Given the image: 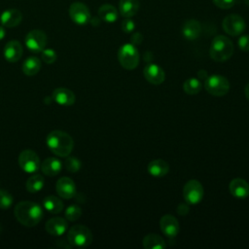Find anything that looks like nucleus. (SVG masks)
<instances>
[{"instance_id": "obj_33", "label": "nucleus", "mask_w": 249, "mask_h": 249, "mask_svg": "<svg viewBox=\"0 0 249 249\" xmlns=\"http://www.w3.org/2000/svg\"><path fill=\"white\" fill-rule=\"evenodd\" d=\"M41 57L44 62L52 64L56 60V53L52 49H44L41 52Z\"/></svg>"}, {"instance_id": "obj_34", "label": "nucleus", "mask_w": 249, "mask_h": 249, "mask_svg": "<svg viewBox=\"0 0 249 249\" xmlns=\"http://www.w3.org/2000/svg\"><path fill=\"white\" fill-rule=\"evenodd\" d=\"M134 28H135V23L130 18H125V19L123 20L122 29L124 33H130L134 30Z\"/></svg>"}, {"instance_id": "obj_43", "label": "nucleus", "mask_w": 249, "mask_h": 249, "mask_svg": "<svg viewBox=\"0 0 249 249\" xmlns=\"http://www.w3.org/2000/svg\"><path fill=\"white\" fill-rule=\"evenodd\" d=\"M1 231H2V227H1V224H0V232H1Z\"/></svg>"}, {"instance_id": "obj_3", "label": "nucleus", "mask_w": 249, "mask_h": 249, "mask_svg": "<svg viewBox=\"0 0 249 249\" xmlns=\"http://www.w3.org/2000/svg\"><path fill=\"white\" fill-rule=\"evenodd\" d=\"M209 53L211 58L215 61H226L233 53L232 42L226 36L218 35L211 42Z\"/></svg>"}, {"instance_id": "obj_7", "label": "nucleus", "mask_w": 249, "mask_h": 249, "mask_svg": "<svg viewBox=\"0 0 249 249\" xmlns=\"http://www.w3.org/2000/svg\"><path fill=\"white\" fill-rule=\"evenodd\" d=\"M18 164L26 173H35L41 166L38 155L32 150H23L18 156Z\"/></svg>"}, {"instance_id": "obj_4", "label": "nucleus", "mask_w": 249, "mask_h": 249, "mask_svg": "<svg viewBox=\"0 0 249 249\" xmlns=\"http://www.w3.org/2000/svg\"><path fill=\"white\" fill-rule=\"evenodd\" d=\"M67 240L73 247H87L92 241V234L86 226L75 225L68 230Z\"/></svg>"}, {"instance_id": "obj_38", "label": "nucleus", "mask_w": 249, "mask_h": 249, "mask_svg": "<svg viewBox=\"0 0 249 249\" xmlns=\"http://www.w3.org/2000/svg\"><path fill=\"white\" fill-rule=\"evenodd\" d=\"M188 211H189V207L187 204H185V203L179 204V206L177 208V212L179 215H186L188 213Z\"/></svg>"}, {"instance_id": "obj_22", "label": "nucleus", "mask_w": 249, "mask_h": 249, "mask_svg": "<svg viewBox=\"0 0 249 249\" xmlns=\"http://www.w3.org/2000/svg\"><path fill=\"white\" fill-rule=\"evenodd\" d=\"M169 171L168 163L163 160H154L148 164V172L154 177H162Z\"/></svg>"}, {"instance_id": "obj_32", "label": "nucleus", "mask_w": 249, "mask_h": 249, "mask_svg": "<svg viewBox=\"0 0 249 249\" xmlns=\"http://www.w3.org/2000/svg\"><path fill=\"white\" fill-rule=\"evenodd\" d=\"M14 198L13 196L5 191V190H0V208L1 209H8L11 207L13 204Z\"/></svg>"}, {"instance_id": "obj_10", "label": "nucleus", "mask_w": 249, "mask_h": 249, "mask_svg": "<svg viewBox=\"0 0 249 249\" xmlns=\"http://www.w3.org/2000/svg\"><path fill=\"white\" fill-rule=\"evenodd\" d=\"M223 29L226 33L231 36H237L240 35L246 27L244 19L235 14H231L227 16L222 22Z\"/></svg>"}, {"instance_id": "obj_26", "label": "nucleus", "mask_w": 249, "mask_h": 249, "mask_svg": "<svg viewBox=\"0 0 249 249\" xmlns=\"http://www.w3.org/2000/svg\"><path fill=\"white\" fill-rule=\"evenodd\" d=\"M41 68V61L36 56H29L27 57L21 66L22 72L27 76H34L36 75Z\"/></svg>"}, {"instance_id": "obj_11", "label": "nucleus", "mask_w": 249, "mask_h": 249, "mask_svg": "<svg viewBox=\"0 0 249 249\" xmlns=\"http://www.w3.org/2000/svg\"><path fill=\"white\" fill-rule=\"evenodd\" d=\"M69 17L76 24L85 25L90 20L89 8L82 2H74L69 7Z\"/></svg>"}, {"instance_id": "obj_2", "label": "nucleus", "mask_w": 249, "mask_h": 249, "mask_svg": "<svg viewBox=\"0 0 249 249\" xmlns=\"http://www.w3.org/2000/svg\"><path fill=\"white\" fill-rule=\"evenodd\" d=\"M46 144L53 154L66 158L70 155L74 147L73 138L62 130H53L46 138Z\"/></svg>"}, {"instance_id": "obj_41", "label": "nucleus", "mask_w": 249, "mask_h": 249, "mask_svg": "<svg viewBox=\"0 0 249 249\" xmlns=\"http://www.w3.org/2000/svg\"><path fill=\"white\" fill-rule=\"evenodd\" d=\"M244 92H245V96L247 97V99L249 100V83L246 85L245 89H244Z\"/></svg>"}, {"instance_id": "obj_17", "label": "nucleus", "mask_w": 249, "mask_h": 249, "mask_svg": "<svg viewBox=\"0 0 249 249\" xmlns=\"http://www.w3.org/2000/svg\"><path fill=\"white\" fill-rule=\"evenodd\" d=\"M22 19V14L18 9H8L5 10L0 16V21L5 27H15L18 26Z\"/></svg>"}, {"instance_id": "obj_5", "label": "nucleus", "mask_w": 249, "mask_h": 249, "mask_svg": "<svg viewBox=\"0 0 249 249\" xmlns=\"http://www.w3.org/2000/svg\"><path fill=\"white\" fill-rule=\"evenodd\" d=\"M118 59L124 69L133 70L139 63L138 50L132 44H124L119 49Z\"/></svg>"}, {"instance_id": "obj_16", "label": "nucleus", "mask_w": 249, "mask_h": 249, "mask_svg": "<svg viewBox=\"0 0 249 249\" xmlns=\"http://www.w3.org/2000/svg\"><path fill=\"white\" fill-rule=\"evenodd\" d=\"M4 57L9 62H17L22 55V46L18 41H9L4 47Z\"/></svg>"}, {"instance_id": "obj_36", "label": "nucleus", "mask_w": 249, "mask_h": 249, "mask_svg": "<svg viewBox=\"0 0 249 249\" xmlns=\"http://www.w3.org/2000/svg\"><path fill=\"white\" fill-rule=\"evenodd\" d=\"M238 47L243 52H249V35H242L238 39Z\"/></svg>"}, {"instance_id": "obj_19", "label": "nucleus", "mask_w": 249, "mask_h": 249, "mask_svg": "<svg viewBox=\"0 0 249 249\" xmlns=\"http://www.w3.org/2000/svg\"><path fill=\"white\" fill-rule=\"evenodd\" d=\"M231 194L237 198H245L249 196V184L241 178H234L229 185Z\"/></svg>"}, {"instance_id": "obj_8", "label": "nucleus", "mask_w": 249, "mask_h": 249, "mask_svg": "<svg viewBox=\"0 0 249 249\" xmlns=\"http://www.w3.org/2000/svg\"><path fill=\"white\" fill-rule=\"evenodd\" d=\"M183 196L187 203L196 204L203 197V187L197 180H190L183 188Z\"/></svg>"}, {"instance_id": "obj_25", "label": "nucleus", "mask_w": 249, "mask_h": 249, "mask_svg": "<svg viewBox=\"0 0 249 249\" xmlns=\"http://www.w3.org/2000/svg\"><path fill=\"white\" fill-rule=\"evenodd\" d=\"M117 9L110 4H103L98 9V17L106 22H114L118 19Z\"/></svg>"}, {"instance_id": "obj_23", "label": "nucleus", "mask_w": 249, "mask_h": 249, "mask_svg": "<svg viewBox=\"0 0 249 249\" xmlns=\"http://www.w3.org/2000/svg\"><path fill=\"white\" fill-rule=\"evenodd\" d=\"M139 5V0H120L119 12L124 18H131L138 12Z\"/></svg>"}, {"instance_id": "obj_13", "label": "nucleus", "mask_w": 249, "mask_h": 249, "mask_svg": "<svg viewBox=\"0 0 249 249\" xmlns=\"http://www.w3.org/2000/svg\"><path fill=\"white\" fill-rule=\"evenodd\" d=\"M145 79L153 85H160L165 79V73L163 69L154 63H150L145 66L143 70Z\"/></svg>"}, {"instance_id": "obj_40", "label": "nucleus", "mask_w": 249, "mask_h": 249, "mask_svg": "<svg viewBox=\"0 0 249 249\" xmlns=\"http://www.w3.org/2000/svg\"><path fill=\"white\" fill-rule=\"evenodd\" d=\"M6 35V31L3 25H0V40H2Z\"/></svg>"}, {"instance_id": "obj_39", "label": "nucleus", "mask_w": 249, "mask_h": 249, "mask_svg": "<svg viewBox=\"0 0 249 249\" xmlns=\"http://www.w3.org/2000/svg\"><path fill=\"white\" fill-rule=\"evenodd\" d=\"M65 242H66V240H57V246H59V247H65V248H71V247H73L71 244H65Z\"/></svg>"}, {"instance_id": "obj_14", "label": "nucleus", "mask_w": 249, "mask_h": 249, "mask_svg": "<svg viewBox=\"0 0 249 249\" xmlns=\"http://www.w3.org/2000/svg\"><path fill=\"white\" fill-rule=\"evenodd\" d=\"M160 227L161 231L168 237H175L180 230L177 219L170 214L163 215L160 218Z\"/></svg>"}, {"instance_id": "obj_35", "label": "nucleus", "mask_w": 249, "mask_h": 249, "mask_svg": "<svg viewBox=\"0 0 249 249\" xmlns=\"http://www.w3.org/2000/svg\"><path fill=\"white\" fill-rule=\"evenodd\" d=\"M214 5L220 9H230L235 4V0H212Z\"/></svg>"}, {"instance_id": "obj_21", "label": "nucleus", "mask_w": 249, "mask_h": 249, "mask_svg": "<svg viewBox=\"0 0 249 249\" xmlns=\"http://www.w3.org/2000/svg\"><path fill=\"white\" fill-rule=\"evenodd\" d=\"M40 168L45 175L53 177V176L57 175L60 172V170L62 168V163L58 159H56L54 157H51V158L46 159L41 163Z\"/></svg>"}, {"instance_id": "obj_9", "label": "nucleus", "mask_w": 249, "mask_h": 249, "mask_svg": "<svg viewBox=\"0 0 249 249\" xmlns=\"http://www.w3.org/2000/svg\"><path fill=\"white\" fill-rule=\"evenodd\" d=\"M25 46L32 53H41L47 45V36L44 31L34 29L25 36Z\"/></svg>"}, {"instance_id": "obj_15", "label": "nucleus", "mask_w": 249, "mask_h": 249, "mask_svg": "<svg viewBox=\"0 0 249 249\" xmlns=\"http://www.w3.org/2000/svg\"><path fill=\"white\" fill-rule=\"evenodd\" d=\"M45 229L49 234L60 236L66 232L68 229V223L64 218L54 217L47 221Z\"/></svg>"}, {"instance_id": "obj_6", "label": "nucleus", "mask_w": 249, "mask_h": 249, "mask_svg": "<svg viewBox=\"0 0 249 249\" xmlns=\"http://www.w3.org/2000/svg\"><path fill=\"white\" fill-rule=\"evenodd\" d=\"M204 88L211 95L223 96L230 90V82L224 76L212 75L206 78Z\"/></svg>"}, {"instance_id": "obj_12", "label": "nucleus", "mask_w": 249, "mask_h": 249, "mask_svg": "<svg viewBox=\"0 0 249 249\" xmlns=\"http://www.w3.org/2000/svg\"><path fill=\"white\" fill-rule=\"evenodd\" d=\"M55 190L57 195L65 199H69L76 195V185L69 177H62L56 181Z\"/></svg>"}, {"instance_id": "obj_29", "label": "nucleus", "mask_w": 249, "mask_h": 249, "mask_svg": "<svg viewBox=\"0 0 249 249\" xmlns=\"http://www.w3.org/2000/svg\"><path fill=\"white\" fill-rule=\"evenodd\" d=\"M201 83L196 78H189L183 84V89L187 94H196L201 90Z\"/></svg>"}, {"instance_id": "obj_31", "label": "nucleus", "mask_w": 249, "mask_h": 249, "mask_svg": "<svg viewBox=\"0 0 249 249\" xmlns=\"http://www.w3.org/2000/svg\"><path fill=\"white\" fill-rule=\"evenodd\" d=\"M64 166L67 171L75 173L80 170L81 161L74 157H68V158H66V160L64 161Z\"/></svg>"}, {"instance_id": "obj_28", "label": "nucleus", "mask_w": 249, "mask_h": 249, "mask_svg": "<svg viewBox=\"0 0 249 249\" xmlns=\"http://www.w3.org/2000/svg\"><path fill=\"white\" fill-rule=\"evenodd\" d=\"M45 185V179L40 174H34L30 176L25 184V188L29 193H37L43 189Z\"/></svg>"}, {"instance_id": "obj_37", "label": "nucleus", "mask_w": 249, "mask_h": 249, "mask_svg": "<svg viewBox=\"0 0 249 249\" xmlns=\"http://www.w3.org/2000/svg\"><path fill=\"white\" fill-rule=\"evenodd\" d=\"M142 40H143V37H142V35L139 32L133 33L132 36H131V39H130L131 44L134 45V46L135 45H139L142 42Z\"/></svg>"}, {"instance_id": "obj_20", "label": "nucleus", "mask_w": 249, "mask_h": 249, "mask_svg": "<svg viewBox=\"0 0 249 249\" xmlns=\"http://www.w3.org/2000/svg\"><path fill=\"white\" fill-rule=\"evenodd\" d=\"M201 31L200 23L196 19H188L184 22L182 26V35L190 41L196 40Z\"/></svg>"}, {"instance_id": "obj_27", "label": "nucleus", "mask_w": 249, "mask_h": 249, "mask_svg": "<svg viewBox=\"0 0 249 249\" xmlns=\"http://www.w3.org/2000/svg\"><path fill=\"white\" fill-rule=\"evenodd\" d=\"M44 208L53 214L60 213L63 209L62 201L55 196H48L43 200Z\"/></svg>"}, {"instance_id": "obj_30", "label": "nucleus", "mask_w": 249, "mask_h": 249, "mask_svg": "<svg viewBox=\"0 0 249 249\" xmlns=\"http://www.w3.org/2000/svg\"><path fill=\"white\" fill-rule=\"evenodd\" d=\"M82 215V209L80 206L78 205H70L66 208L65 210V213H64V216L65 218L70 221V222H74V221H77Z\"/></svg>"}, {"instance_id": "obj_18", "label": "nucleus", "mask_w": 249, "mask_h": 249, "mask_svg": "<svg viewBox=\"0 0 249 249\" xmlns=\"http://www.w3.org/2000/svg\"><path fill=\"white\" fill-rule=\"evenodd\" d=\"M53 100L62 106H70L74 104L76 96L74 92L65 88H57L53 91Z\"/></svg>"}, {"instance_id": "obj_24", "label": "nucleus", "mask_w": 249, "mask_h": 249, "mask_svg": "<svg viewBox=\"0 0 249 249\" xmlns=\"http://www.w3.org/2000/svg\"><path fill=\"white\" fill-rule=\"evenodd\" d=\"M143 247L146 249H163L166 247V243L161 236L149 233L143 238Z\"/></svg>"}, {"instance_id": "obj_1", "label": "nucleus", "mask_w": 249, "mask_h": 249, "mask_svg": "<svg viewBox=\"0 0 249 249\" xmlns=\"http://www.w3.org/2000/svg\"><path fill=\"white\" fill-rule=\"evenodd\" d=\"M16 219L25 227L36 226L43 218L42 207L34 201H20L18 202L14 210Z\"/></svg>"}, {"instance_id": "obj_42", "label": "nucleus", "mask_w": 249, "mask_h": 249, "mask_svg": "<svg viewBox=\"0 0 249 249\" xmlns=\"http://www.w3.org/2000/svg\"><path fill=\"white\" fill-rule=\"evenodd\" d=\"M244 2H245V4H246L247 6H249V0H244Z\"/></svg>"}]
</instances>
